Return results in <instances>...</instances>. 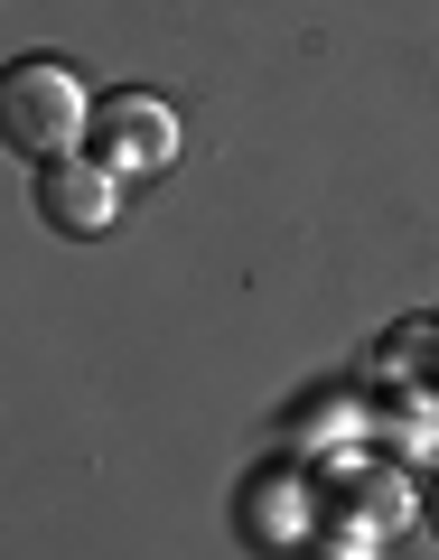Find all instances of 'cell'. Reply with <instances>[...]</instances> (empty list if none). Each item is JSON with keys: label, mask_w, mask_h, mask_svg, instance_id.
Here are the masks:
<instances>
[{"label": "cell", "mask_w": 439, "mask_h": 560, "mask_svg": "<svg viewBox=\"0 0 439 560\" xmlns=\"http://www.w3.org/2000/svg\"><path fill=\"white\" fill-rule=\"evenodd\" d=\"M0 131H10V150H28L47 168V160H76L84 140H94V103H84V84L57 57H28L0 84Z\"/></svg>", "instance_id": "obj_1"}, {"label": "cell", "mask_w": 439, "mask_h": 560, "mask_svg": "<svg viewBox=\"0 0 439 560\" xmlns=\"http://www.w3.org/2000/svg\"><path fill=\"white\" fill-rule=\"evenodd\" d=\"M94 160L122 168V178H150V168L178 160V113L160 94H113L94 103Z\"/></svg>", "instance_id": "obj_2"}, {"label": "cell", "mask_w": 439, "mask_h": 560, "mask_svg": "<svg viewBox=\"0 0 439 560\" xmlns=\"http://www.w3.org/2000/svg\"><path fill=\"white\" fill-rule=\"evenodd\" d=\"M38 206H47L57 234H113V215H122V168H103L94 150L47 160V168H38Z\"/></svg>", "instance_id": "obj_3"}, {"label": "cell", "mask_w": 439, "mask_h": 560, "mask_svg": "<svg viewBox=\"0 0 439 560\" xmlns=\"http://www.w3.org/2000/svg\"><path fill=\"white\" fill-rule=\"evenodd\" d=\"M430 533H439V486H430Z\"/></svg>", "instance_id": "obj_4"}]
</instances>
